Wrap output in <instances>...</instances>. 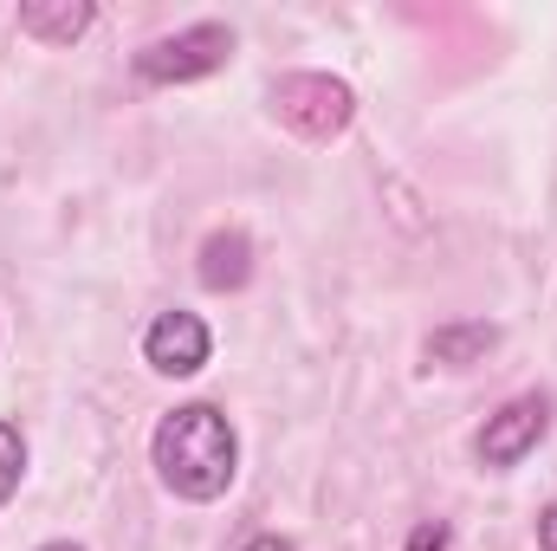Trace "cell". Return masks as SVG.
<instances>
[{
    "instance_id": "10",
    "label": "cell",
    "mask_w": 557,
    "mask_h": 551,
    "mask_svg": "<svg viewBox=\"0 0 557 551\" xmlns=\"http://www.w3.org/2000/svg\"><path fill=\"white\" fill-rule=\"evenodd\" d=\"M403 551H447V526H441V519H421Z\"/></svg>"
},
{
    "instance_id": "8",
    "label": "cell",
    "mask_w": 557,
    "mask_h": 551,
    "mask_svg": "<svg viewBox=\"0 0 557 551\" xmlns=\"http://www.w3.org/2000/svg\"><path fill=\"white\" fill-rule=\"evenodd\" d=\"M493 344H499V325H486V318H473V325H441V331L428 338V364L467 370V364H480Z\"/></svg>"
},
{
    "instance_id": "12",
    "label": "cell",
    "mask_w": 557,
    "mask_h": 551,
    "mask_svg": "<svg viewBox=\"0 0 557 551\" xmlns=\"http://www.w3.org/2000/svg\"><path fill=\"white\" fill-rule=\"evenodd\" d=\"M240 551H298L292 539H278V532H260V539H247Z\"/></svg>"
},
{
    "instance_id": "5",
    "label": "cell",
    "mask_w": 557,
    "mask_h": 551,
    "mask_svg": "<svg viewBox=\"0 0 557 551\" xmlns=\"http://www.w3.org/2000/svg\"><path fill=\"white\" fill-rule=\"evenodd\" d=\"M208 351H214V331H208V318L201 311H162L149 331H143V357H149V370H162V377H195L201 364H208Z\"/></svg>"
},
{
    "instance_id": "7",
    "label": "cell",
    "mask_w": 557,
    "mask_h": 551,
    "mask_svg": "<svg viewBox=\"0 0 557 551\" xmlns=\"http://www.w3.org/2000/svg\"><path fill=\"white\" fill-rule=\"evenodd\" d=\"M91 20H98L91 0H33V7H20V33L39 39V46H72Z\"/></svg>"
},
{
    "instance_id": "6",
    "label": "cell",
    "mask_w": 557,
    "mask_h": 551,
    "mask_svg": "<svg viewBox=\"0 0 557 551\" xmlns=\"http://www.w3.org/2000/svg\"><path fill=\"white\" fill-rule=\"evenodd\" d=\"M201 285L208 292H240L247 279H253V241L240 234V228H214L208 241H201Z\"/></svg>"
},
{
    "instance_id": "4",
    "label": "cell",
    "mask_w": 557,
    "mask_h": 551,
    "mask_svg": "<svg viewBox=\"0 0 557 551\" xmlns=\"http://www.w3.org/2000/svg\"><path fill=\"white\" fill-rule=\"evenodd\" d=\"M552 434V396H512L499 415H486V428L473 434V454H480V467H493V474H506V467H519L539 441Z\"/></svg>"
},
{
    "instance_id": "1",
    "label": "cell",
    "mask_w": 557,
    "mask_h": 551,
    "mask_svg": "<svg viewBox=\"0 0 557 551\" xmlns=\"http://www.w3.org/2000/svg\"><path fill=\"white\" fill-rule=\"evenodd\" d=\"M149 461H156V474H162V487H169L175 500L208 506V500H221V493L234 487V474H240V441H234V421L214 409V403H182V409H169L156 421Z\"/></svg>"
},
{
    "instance_id": "2",
    "label": "cell",
    "mask_w": 557,
    "mask_h": 551,
    "mask_svg": "<svg viewBox=\"0 0 557 551\" xmlns=\"http://www.w3.org/2000/svg\"><path fill=\"white\" fill-rule=\"evenodd\" d=\"M227 59H234V26L195 20V26H182V33L149 39L131 65H137L143 85H195V78H214Z\"/></svg>"
},
{
    "instance_id": "11",
    "label": "cell",
    "mask_w": 557,
    "mask_h": 551,
    "mask_svg": "<svg viewBox=\"0 0 557 551\" xmlns=\"http://www.w3.org/2000/svg\"><path fill=\"white\" fill-rule=\"evenodd\" d=\"M539 551H557V506L539 513Z\"/></svg>"
},
{
    "instance_id": "9",
    "label": "cell",
    "mask_w": 557,
    "mask_h": 551,
    "mask_svg": "<svg viewBox=\"0 0 557 551\" xmlns=\"http://www.w3.org/2000/svg\"><path fill=\"white\" fill-rule=\"evenodd\" d=\"M20 474H26V434L13 421H0V506L20 493Z\"/></svg>"
},
{
    "instance_id": "13",
    "label": "cell",
    "mask_w": 557,
    "mask_h": 551,
    "mask_svg": "<svg viewBox=\"0 0 557 551\" xmlns=\"http://www.w3.org/2000/svg\"><path fill=\"white\" fill-rule=\"evenodd\" d=\"M39 551H85V546H72V539H52V546H39Z\"/></svg>"
},
{
    "instance_id": "3",
    "label": "cell",
    "mask_w": 557,
    "mask_h": 551,
    "mask_svg": "<svg viewBox=\"0 0 557 551\" xmlns=\"http://www.w3.org/2000/svg\"><path fill=\"white\" fill-rule=\"evenodd\" d=\"M273 118L305 143H331L350 131L357 118V91L344 78H324V72H285L273 85Z\"/></svg>"
}]
</instances>
